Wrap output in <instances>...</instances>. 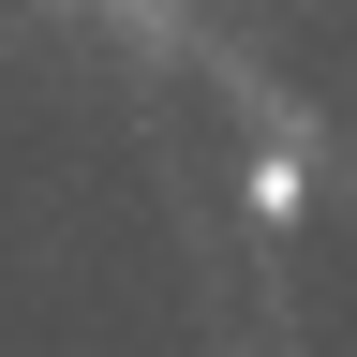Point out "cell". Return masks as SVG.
Segmentation results:
<instances>
[{"instance_id": "cell-1", "label": "cell", "mask_w": 357, "mask_h": 357, "mask_svg": "<svg viewBox=\"0 0 357 357\" xmlns=\"http://www.w3.org/2000/svg\"><path fill=\"white\" fill-rule=\"evenodd\" d=\"M238 208H253V223H298V208H312L298 149H253V164H238Z\"/></svg>"}]
</instances>
